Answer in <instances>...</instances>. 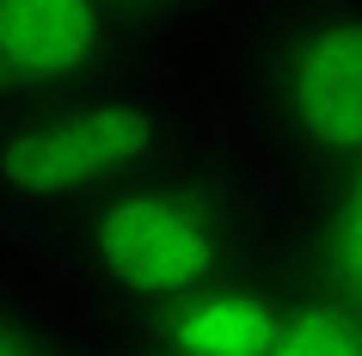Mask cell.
Returning <instances> with one entry per match:
<instances>
[{
  "label": "cell",
  "instance_id": "6da1fadb",
  "mask_svg": "<svg viewBox=\"0 0 362 356\" xmlns=\"http://www.w3.org/2000/svg\"><path fill=\"white\" fill-rule=\"evenodd\" d=\"M56 246L80 289L117 314V326H135L264 264L270 203L246 172L197 148L86 209Z\"/></svg>",
  "mask_w": 362,
  "mask_h": 356
},
{
  "label": "cell",
  "instance_id": "7a4b0ae2",
  "mask_svg": "<svg viewBox=\"0 0 362 356\" xmlns=\"http://www.w3.org/2000/svg\"><path fill=\"white\" fill-rule=\"evenodd\" d=\"M185 154H197V117L148 74L0 111V234L62 240L86 209Z\"/></svg>",
  "mask_w": 362,
  "mask_h": 356
},
{
  "label": "cell",
  "instance_id": "3957f363",
  "mask_svg": "<svg viewBox=\"0 0 362 356\" xmlns=\"http://www.w3.org/2000/svg\"><path fill=\"white\" fill-rule=\"evenodd\" d=\"M240 86L295 172L362 185V0H264L240 43Z\"/></svg>",
  "mask_w": 362,
  "mask_h": 356
},
{
  "label": "cell",
  "instance_id": "277c9868",
  "mask_svg": "<svg viewBox=\"0 0 362 356\" xmlns=\"http://www.w3.org/2000/svg\"><path fill=\"white\" fill-rule=\"evenodd\" d=\"M141 50L105 0H0V111L129 80Z\"/></svg>",
  "mask_w": 362,
  "mask_h": 356
},
{
  "label": "cell",
  "instance_id": "5b68a950",
  "mask_svg": "<svg viewBox=\"0 0 362 356\" xmlns=\"http://www.w3.org/2000/svg\"><path fill=\"white\" fill-rule=\"evenodd\" d=\"M288 277L270 270V264H252L240 277L209 282L203 295L178 301L153 319H135L129 332H148L172 350H191V356H264L270 326H276V307H283Z\"/></svg>",
  "mask_w": 362,
  "mask_h": 356
},
{
  "label": "cell",
  "instance_id": "8992f818",
  "mask_svg": "<svg viewBox=\"0 0 362 356\" xmlns=\"http://www.w3.org/2000/svg\"><path fill=\"white\" fill-rule=\"evenodd\" d=\"M264 356H362V289L332 270L288 277Z\"/></svg>",
  "mask_w": 362,
  "mask_h": 356
},
{
  "label": "cell",
  "instance_id": "52a82bcc",
  "mask_svg": "<svg viewBox=\"0 0 362 356\" xmlns=\"http://www.w3.org/2000/svg\"><path fill=\"white\" fill-rule=\"evenodd\" d=\"M0 356H74L62 344V332L43 319L37 301H25L19 289L0 282Z\"/></svg>",
  "mask_w": 362,
  "mask_h": 356
},
{
  "label": "cell",
  "instance_id": "ba28073f",
  "mask_svg": "<svg viewBox=\"0 0 362 356\" xmlns=\"http://www.w3.org/2000/svg\"><path fill=\"white\" fill-rule=\"evenodd\" d=\"M105 6L117 13L123 31H135L141 43H153V38H172V31L197 25L215 0H105Z\"/></svg>",
  "mask_w": 362,
  "mask_h": 356
},
{
  "label": "cell",
  "instance_id": "9c48e42d",
  "mask_svg": "<svg viewBox=\"0 0 362 356\" xmlns=\"http://www.w3.org/2000/svg\"><path fill=\"white\" fill-rule=\"evenodd\" d=\"M98 356H191V350H172V344H160V338H148V332H129V326H117V338H111Z\"/></svg>",
  "mask_w": 362,
  "mask_h": 356
}]
</instances>
